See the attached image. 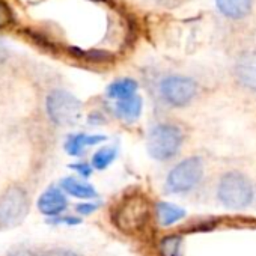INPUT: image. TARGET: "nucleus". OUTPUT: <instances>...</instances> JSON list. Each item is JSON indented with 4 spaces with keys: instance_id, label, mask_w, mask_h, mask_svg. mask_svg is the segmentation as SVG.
Here are the masks:
<instances>
[{
    "instance_id": "nucleus-1",
    "label": "nucleus",
    "mask_w": 256,
    "mask_h": 256,
    "mask_svg": "<svg viewBox=\"0 0 256 256\" xmlns=\"http://www.w3.org/2000/svg\"><path fill=\"white\" fill-rule=\"evenodd\" d=\"M151 204L144 194H128L116 206L113 223L124 234L139 232L150 220Z\"/></svg>"
},
{
    "instance_id": "nucleus-2",
    "label": "nucleus",
    "mask_w": 256,
    "mask_h": 256,
    "mask_svg": "<svg viewBox=\"0 0 256 256\" xmlns=\"http://www.w3.org/2000/svg\"><path fill=\"white\" fill-rule=\"evenodd\" d=\"M218 200L232 210H241L253 202V186L246 175L238 170H230L222 175L217 186Z\"/></svg>"
},
{
    "instance_id": "nucleus-3",
    "label": "nucleus",
    "mask_w": 256,
    "mask_h": 256,
    "mask_svg": "<svg viewBox=\"0 0 256 256\" xmlns=\"http://www.w3.org/2000/svg\"><path fill=\"white\" fill-rule=\"evenodd\" d=\"M184 134L181 128L174 124H158L151 128L146 140L148 154L157 162L174 158L182 145Z\"/></svg>"
},
{
    "instance_id": "nucleus-4",
    "label": "nucleus",
    "mask_w": 256,
    "mask_h": 256,
    "mask_svg": "<svg viewBox=\"0 0 256 256\" xmlns=\"http://www.w3.org/2000/svg\"><path fill=\"white\" fill-rule=\"evenodd\" d=\"M46 107L50 119L58 125H74L82 116V101L62 89L48 94Z\"/></svg>"
},
{
    "instance_id": "nucleus-5",
    "label": "nucleus",
    "mask_w": 256,
    "mask_h": 256,
    "mask_svg": "<svg viewBox=\"0 0 256 256\" xmlns=\"http://www.w3.org/2000/svg\"><path fill=\"white\" fill-rule=\"evenodd\" d=\"M204 176V163L199 157L180 162L166 176V188L170 193H187L193 190Z\"/></svg>"
},
{
    "instance_id": "nucleus-6",
    "label": "nucleus",
    "mask_w": 256,
    "mask_h": 256,
    "mask_svg": "<svg viewBox=\"0 0 256 256\" xmlns=\"http://www.w3.org/2000/svg\"><path fill=\"white\" fill-rule=\"evenodd\" d=\"M29 212V199L22 187H10L0 196V226L16 228Z\"/></svg>"
},
{
    "instance_id": "nucleus-7",
    "label": "nucleus",
    "mask_w": 256,
    "mask_h": 256,
    "mask_svg": "<svg viewBox=\"0 0 256 256\" xmlns=\"http://www.w3.org/2000/svg\"><path fill=\"white\" fill-rule=\"evenodd\" d=\"M198 92V84L194 80L182 76L166 77L160 83V94L163 100L174 107H184L193 101Z\"/></svg>"
},
{
    "instance_id": "nucleus-8",
    "label": "nucleus",
    "mask_w": 256,
    "mask_h": 256,
    "mask_svg": "<svg viewBox=\"0 0 256 256\" xmlns=\"http://www.w3.org/2000/svg\"><path fill=\"white\" fill-rule=\"evenodd\" d=\"M235 76L244 88L256 92V53H246L236 60Z\"/></svg>"
},
{
    "instance_id": "nucleus-9",
    "label": "nucleus",
    "mask_w": 256,
    "mask_h": 256,
    "mask_svg": "<svg viewBox=\"0 0 256 256\" xmlns=\"http://www.w3.org/2000/svg\"><path fill=\"white\" fill-rule=\"evenodd\" d=\"M65 208H66V198L56 187L47 188L38 199V210L46 216H58Z\"/></svg>"
},
{
    "instance_id": "nucleus-10",
    "label": "nucleus",
    "mask_w": 256,
    "mask_h": 256,
    "mask_svg": "<svg viewBox=\"0 0 256 256\" xmlns=\"http://www.w3.org/2000/svg\"><path fill=\"white\" fill-rule=\"evenodd\" d=\"M106 139L107 138L102 134H84V133L71 134L65 140V151L72 157H78L83 154V151L88 146H95V145L104 142Z\"/></svg>"
},
{
    "instance_id": "nucleus-11",
    "label": "nucleus",
    "mask_w": 256,
    "mask_h": 256,
    "mask_svg": "<svg viewBox=\"0 0 256 256\" xmlns=\"http://www.w3.org/2000/svg\"><path fill=\"white\" fill-rule=\"evenodd\" d=\"M142 107H144L142 98L139 95H134L126 100L116 101L114 112L120 119H124L126 122H134L139 119V116L142 113Z\"/></svg>"
},
{
    "instance_id": "nucleus-12",
    "label": "nucleus",
    "mask_w": 256,
    "mask_h": 256,
    "mask_svg": "<svg viewBox=\"0 0 256 256\" xmlns=\"http://www.w3.org/2000/svg\"><path fill=\"white\" fill-rule=\"evenodd\" d=\"M216 4L224 17L240 20L250 12L253 0H216Z\"/></svg>"
},
{
    "instance_id": "nucleus-13",
    "label": "nucleus",
    "mask_w": 256,
    "mask_h": 256,
    "mask_svg": "<svg viewBox=\"0 0 256 256\" xmlns=\"http://www.w3.org/2000/svg\"><path fill=\"white\" fill-rule=\"evenodd\" d=\"M156 211H157V220L162 226L175 224L176 222L186 217V211L181 206L169 202H158L156 205Z\"/></svg>"
},
{
    "instance_id": "nucleus-14",
    "label": "nucleus",
    "mask_w": 256,
    "mask_h": 256,
    "mask_svg": "<svg viewBox=\"0 0 256 256\" xmlns=\"http://www.w3.org/2000/svg\"><path fill=\"white\" fill-rule=\"evenodd\" d=\"M62 188L74 196V198H80V199H92V198H96V190L88 184V182H83L80 180H76L72 176H68V178H64L62 182H60Z\"/></svg>"
},
{
    "instance_id": "nucleus-15",
    "label": "nucleus",
    "mask_w": 256,
    "mask_h": 256,
    "mask_svg": "<svg viewBox=\"0 0 256 256\" xmlns=\"http://www.w3.org/2000/svg\"><path fill=\"white\" fill-rule=\"evenodd\" d=\"M136 92H138V83L132 78L116 80L112 84H108V88H107V96L113 98L116 101L134 96V95H138Z\"/></svg>"
},
{
    "instance_id": "nucleus-16",
    "label": "nucleus",
    "mask_w": 256,
    "mask_h": 256,
    "mask_svg": "<svg viewBox=\"0 0 256 256\" xmlns=\"http://www.w3.org/2000/svg\"><path fill=\"white\" fill-rule=\"evenodd\" d=\"M118 156V148L114 145H108V146H102L100 148L94 157H92V168L96 169V170H104L107 169L116 158Z\"/></svg>"
},
{
    "instance_id": "nucleus-17",
    "label": "nucleus",
    "mask_w": 256,
    "mask_h": 256,
    "mask_svg": "<svg viewBox=\"0 0 256 256\" xmlns=\"http://www.w3.org/2000/svg\"><path fill=\"white\" fill-rule=\"evenodd\" d=\"M181 244H182V240L180 235H168L158 244L160 254L162 256H181Z\"/></svg>"
},
{
    "instance_id": "nucleus-18",
    "label": "nucleus",
    "mask_w": 256,
    "mask_h": 256,
    "mask_svg": "<svg viewBox=\"0 0 256 256\" xmlns=\"http://www.w3.org/2000/svg\"><path fill=\"white\" fill-rule=\"evenodd\" d=\"M12 22V12L10 6L4 2H0V28H5Z\"/></svg>"
},
{
    "instance_id": "nucleus-19",
    "label": "nucleus",
    "mask_w": 256,
    "mask_h": 256,
    "mask_svg": "<svg viewBox=\"0 0 256 256\" xmlns=\"http://www.w3.org/2000/svg\"><path fill=\"white\" fill-rule=\"evenodd\" d=\"M70 168H71V169H74L77 174H80V175H82V176H84V178L90 176V175H92V169H94L90 164H88V163H84V162L70 164Z\"/></svg>"
},
{
    "instance_id": "nucleus-20",
    "label": "nucleus",
    "mask_w": 256,
    "mask_h": 256,
    "mask_svg": "<svg viewBox=\"0 0 256 256\" xmlns=\"http://www.w3.org/2000/svg\"><path fill=\"white\" fill-rule=\"evenodd\" d=\"M100 208V205L98 204H80V205H77V212H80L82 216H89V214H92L94 211H96Z\"/></svg>"
},
{
    "instance_id": "nucleus-21",
    "label": "nucleus",
    "mask_w": 256,
    "mask_h": 256,
    "mask_svg": "<svg viewBox=\"0 0 256 256\" xmlns=\"http://www.w3.org/2000/svg\"><path fill=\"white\" fill-rule=\"evenodd\" d=\"M52 223H54V224H59V223H64V224H78V223H82V218H77V217H58V218L52 220Z\"/></svg>"
},
{
    "instance_id": "nucleus-22",
    "label": "nucleus",
    "mask_w": 256,
    "mask_h": 256,
    "mask_svg": "<svg viewBox=\"0 0 256 256\" xmlns=\"http://www.w3.org/2000/svg\"><path fill=\"white\" fill-rule=\"evenodd\" d=\"M44 256H78V254L74 253V252L65 250V248H53V250L47 252Z\"/></svg>"
},
{
    "instance_id": "nucleus-23",
    "label": "nucleus",
    "mask_w": 256,
    "mask_h": 256,
    "mask_svg": "<svg viewBox=\"0 0 256 256\" xmlns=\"http://www.w3.org/2000/svg\"><path fill=\"white\" fill-rule=\"evenodd\" d=\"M10 256H36L34 252H30V250H17V252H12Z\"/></svg>"
},
{
    "instance_id": "nucleus-24",
    "label": "nucleus",
    "mask_w": 256,
    "mask_h": 256,
    "mask_svg": "<svg viewBox=\"0 0 256 256\" xmlns=\"http://www.w3.org/2000/svg\"><path fill=\"white\" fill-rule=\"evenodd\" d=\"M6 56H8V53H6V48H5L2 44H0V60H4Z\"/></svg>"
},
{
    "instance_id": "nucleus-25",
    "label": "nucleus",
    "mask_w": 256,
    "mask_h": 256,
    "mask_svg": "<svg viewBox=\"0 0 256 256\" xmlns=\"http://www.w3.org/2000/svg\"><path fill=\"white\" fill-rule=\"evenodd\" d=\"M22 2H24V4H28V5H35V4L41 2V0H22Z\"/></svg>"
}]
</instances>
